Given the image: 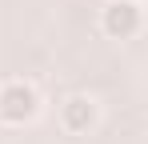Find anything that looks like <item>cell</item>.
Listing matches in <instances>:
<instances>
[{
    "mask_svg": "<svg viewBox=\"0 0 148 144\" xmlns=\"http://www.w3.org/2000/svg\"><path fill=\"white\" fill-rule=\"evenodd\" d=\"M104 32L112 36V40H132L136 32H140V24H144V12H140V4L136 0H112L108 8H104Z\"/></svg>",
    "mask_w": 148,
    "mask_h": 144,
    "instance_id": "2",
    "label": "cell"
},
{
    "mask_svg": "<svg viewBox=\"0 0 148 144\" xmlns=\"http://www.w3.org/2000/svg\"><path fill=\"white\" fill-rule=\"evenodd\" d=\"M36 108H40V96H36L32 84L8 80V84L0 88V120H4V124H24V120L36 116Z\"/></svg>",
    "mask_w": 148,
    "mask_h": 144,
    "instance_id": "1",
    "label": "cell"
},
{
    "mask_svg": "<svg viewBox=\"0 0 148 144\" xmlns=\"http://www.w3.org/2000/svg\"><path fill=\"white\" fill-rule=\"evenodd\" d=\"M60 120H64L68 132H88V128L96 124V104H92L88 96H72V100H64Z\"/></svg>",
    "mask_w": 148,
    "mask_h": 144,
    "instance_id": "3",
    "label": "cell"
}]
</instances>
